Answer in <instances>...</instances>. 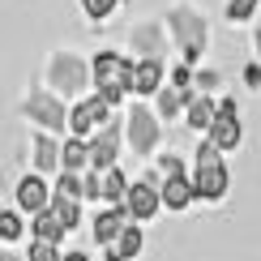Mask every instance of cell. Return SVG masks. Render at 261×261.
Wrapping results in <instances>:
<instances>
[{
    "label": "cell",
    "instance_id": "1",
    "mask_svg": "<svg viewBox=\"0 0 261 261\" xmlns=\"http://www.w3.org/2000/svg\"><path fill=\"white\" fill-rule=\"evenodd\" d=\"M94 82H99V94L107 103H120L128 90H133V64L120 60L116 51H103L94 60Z\"/></svg>",
    "mask_w": 261,
    "mask_h": 261
},
{
    "label": "cell",
    "instance_id": "2",
    "mask_svg": "<svg viewBox=\"0 0 261 261\" xmlns=\"http://www.w3.org/2000/svg\"><path fill=\"white\" fill-rule=\"evenodd\" d=\"M193 189H197V197H205V201H214V197L227 193V167L219 163V146H214V141H201V150H197Z\"/></svg>",
    "mask_w": 261,
    "mask_h": 261
},
{
    "label": "cell",
    "instance_id": "3",
    "mask_svg": "<svg viewBox=\"0 0 261 261\" xmlns=\"http://www.w3.org/2000/svg\"><path fill=\"white\" fill-rule=\"evenodd\" d=\"M210 141L219 150H236L240 146V124H236V103L231 99L219 103V116H214V124H210Z\"/></svg>",
    "mask_w": 261,
    "mask_h": 261
},
{
    "label": "cell",
    "instance_id": "4",
    "mask_svg": "<svg viewBox=\"0 0 261 261\" xmlns=\"http://www.w3.org/2000/svg\"><path fill=\"white\" fill-rule=\"evenodd\" d=\"M171 26H176V35L184 39V56H189V60H197L201 39H205L201 17H197V13H189V9H176V13H171Z\"/></svg>",
    "mask_w": 261,
    "mask_h": 261
},
{
    "label": "cell",
    "instance_id": "5",
    "mask_svg": "<svg viewBox=\"0 0 261 261\" xmlns=\"http://www.w3.org/2000/svg\"><path fill=\"white\" fill-rule=\"evenodd\" d=\"M128 137H133V150H137V154L154 150L159 128H154V116H150L146 107H133V112H128Z\"/></svg>",
    "mask_w": 261,
    "mask_h": 261
},
{
    "label": "cell",
    "instance_id": "6",
    "mask_svg": "<svg viewBox=\"0 0 261 261\" xmlns=\"http://www.w3.org/2000/svg\"><path fill=\"white\" fill-rule=\"evenodd\" d=\"M51 82H56L64 94H77L82 86H86V69H82V60H73V56H56V60H51Z\"/></svg>",
    "mask_w": 261,
    "mask_h": 261
},
{
    "label": "cell",
    "instance_id": "7",
    "mask_svg": "<svg viewBox=\"0 0 261 261\" xmlns=\"http://www.w3.org/2000/svg\"><path fill=\"white\" fill-rule=\"evenodd\" d=\"M26 112L35 116V120L43 128H64V107L51 99V94H30V103H26Z\"/></svg>",
    "mask_w": 261,
    "mask_h": 261
},
{
    "label": "cell",
    "instance_id": "8",
    "mask_svg": "<svg viewBox=\"0 0 261 261\" xmlns=\"http://www.w3.org/2000/svg\"><path fill=\"white\" fill-rule=\"evenodd\" d=\"M107 107H112V103H107L103 94H99V99H86L77 112H73V133L82 137V133H90L94 124H103V120H107Z\"/></svg>",
    "mask_w": 261,
    "mask_h": 261
},
{
    "label": "cell",
    "instance_id": "9",
    "mask_svg": "<svg viewBox=\"0 0 261 261\" xmlns=\"http://www.w3.org/2000/svg\"><path fill=\"white\" fill-rule=\"evenodd\" d=\"M159 201H163V193H154L150 184H133V189H128V197H124V205H128V214H133V219H150V214L159 210Z\"/></svg>",
    "mask_w": 261,
    "mask_h": 261
},
{
    "label": "cell",
    "instance_id": "10",
    "mask_svg": "<svg viewBox=\"0 0 261 261\" xmlns=\"http://www.w3.org/2000/svg\"><path fill=\"white\" fill-rule=\"evenodd\" d=\"M17 205L30 210V214H43V210H47V184H43L39 176H26L17 184Z\"/></svg>",
    "mask_w": 261,
    "mask_h": 261
},
{
    "label": "cell",
    "instance_id": "11",
    "mask_svg": "<svg viewBox=\"0 0 261 261\" xmlns=\"http://www.w3.org/2000/svg\"><path fill=\"white\" fill-rule=\"evenodd\" d=\"M116 146H120V133H116V128H103V133L90 141V163L99 171H107L116 163Z\"/></svg>",
    "mask_w": 261,
    "mask_h": 261
},
{
    "label": "cell",
    "instance_id": "12",
    "mask_svg": "<svg viewBox=\"0 0 261 261\" xmlns=\"http://www.w3.org/2000/svg\"><path fill=\"white\" fill-rule=\"evenodd\" d=\"M124 227H128V223H124V210L116 205V210H107V214L94 219V240H99V244H112V240H120Z\"/></svg>",
    "mask_w": 261,
    "mask_h": 261
},
{
    "label": "cell",
    "instance_id": "13",
    "mask_svg": "<svg viewBox=\"0 0 261 261\" xmlns=\"http://www.w3.org/2000/svg\"><path fill=\"white\" fill-rule=\"evenodd\" d=\"M193 197H197V189H193L184 176H167V184H163V201H167L171 210H184Z\"/></svg>",
    "mask_w": 261,
    "mask_h": 261
},
{
    "label": "cell",
    "instance_id": "14",
    "mask_svg": "<svg viewBox=\"0 0 261 261\" xmlns=\"http://www.w3.org/2000/svg\"><path fill=\"white\" fill-rule=\"evenodd\" d=\"M159 77H163L159 60H141L137 69H133V90H137V94H154V90H159Z\"/></svg>",
    "mask_w": 261,
    "mask_h": 261
},
{
    "label": "cell",
    "instance_id": "15",
    "mask_svg": "<svg viewBox=\"0 0 261 261\" xmlns=\"http://www.w3.org/2000/svg\"><path fill=\"white\" fill-rule=\"evenodd\" d=\"M35 236H39V240H47V244H56L60 236H64V227H60V219L51 210H43V214H35Z\"/></svg>",
    "mask_w": 261,
    "mask_h": 261
},
{
    "label": "cell",
    "instance_id": "16",
    "mask_svg": "<svg viewBox=\"0 0 261 261\" xmlns=\"http://www.w3.org/2000/svg\"><path fill=\"white\" fill-rule=\"evenodd\" d=\"M214 116H219V107H214L210 99H193V103H189V124H193V128H210Z\"/></svg>",
    "mask_w": 261,
    "mask_h": 261
},
{
    "label": "cell",
    "instance_id": "17",
    "mask_svg": "<svg viewBox=\"0 0 261 261\" xmlns=\"http://www.w3.org/2000/svg\"><path fill=\"white\" fill-rule=\"evenodd\" d=\"M51 214L60 219L64 231H73V227H77V201H73V197H60V193H56V201H51Z\"/></svg>",
    "mask_w": 261,
    "mask_h": 261
},
{
    "label": "cell",
    "instance_id": "18",
    "mask_svg": "<svg viewBox=\"0 0 261 261\" xmlns=\"http://www.w3.org/2000/svg\"><path fill=\"white\" fill-rule=\"evenodd\" d=\"M82 163H90V146H82V141H69V146H64V154H60V167H64V171H77Z\"/></svg>",
    "mask_w": 261,
    "mask_h": 261
},
{
    "label": "cell",
    "instance_id": "19",
    "mask_svg": "<svg viewBox=\"0 0 261 261\" xmlns=\"http://www.w3.org/2000/svg\"><path fill=\"white\" fill-rule=\"evenodd\" d=\"M103 197H107V201H124V197H128L124 176H120L116 167H107V171H103Z\"/></svg>",
    "mask_w": 261,
    "mask_h": 261
},
{
    "label": "cell",
    "instance_id": "20",
    "mask_svg": "<svg viewBox=\"0 0 261 261\" xmlns=\"http://www.w3.org/2000/svg\"><path fill=\"white\" fill-rule=\"evenodd\" d=\"M35 163H39V171L60 167V154H56V146H51L47 137H35Z\"/></svg>",
    "mask_w": 261,
    "mask_h": 261
},
{
    "label": "cell",
    "instance_id": "21",
    "mask_svg": "<svg viewBox=\"0 0 261 261\" xmlns=\"http://www.w3.org/2000/svg\"><path fill=\"white\" fill-rule=\"evenodd\" d=\"M133 43H137V51H146V60H154V51H159V30H154V26H141V30H133Z\"/></svg>",
    "mask_w": 261,
    "mask_h": 261
},
{
    "label": "cell",
    "instance_id": "22",
    "mask_svg": "<svg viewBox=\"0 0 261 261\" xmlns=\"http://www.w3.org/2000/svg\"><path fill=\"white\" fill-rule=\"evenodd\" d=\"M116 253H120V257L141 253V231H137V227H124V231H120V240H116Z\"/></svg>",
    "mask_w": 261,
    "mask_h": 261
},
{
    "label": "cell",
    "instance_id": "23",
    "mask_svg": "<svg viewBox=\"0 0 261 261\" xmlns=\"http://www.w3.org/2000/svg\"><path fill=\"white\" fill-rule=\"evenodd\" d=\"M184 103H189V94H184V90H167V94H159V112H163V116H176Z\"/></svg>",
    "mask_w": 261,
    "mask_h": 261
},
{
    "label": "cell",
    "instance_id": "24",
    "mask_svg": "<svg viewBox=\"0 0 261 261\" xmlns=\"http://www.w3.org/2000/svg\"><path fill=\"white\" fill-rule=\"evenodd\" d=\"M56 193H60V197H73V201H77L86 189H82V180L73 176V171H64V176H60V184H56Z\"/></svg>",
    "mask_w": 261,
    "mask_h": 261
},
{
    "label": "cell",
    "instance_id": "25",
    "mask_svg": "<svg viewBox=\"0 0 261 261\" xmlns=\"http://www.w3.org/2000/svg\"><path fill=\"white\" fill-rule=\"evenodd\" d=\"M17 236H21V219L0 210V240H17Z\"/></svg>",
    "mask_w": 261,
    "mask_h": 261
},
{
    "label": "cell",
    "instance_id": "26",
    "mask_svg": "<svg viewBox=\"0 0 261 261\" xmlns=\"http://www.w3.org/2000/svg\"><path fill=\"white\" fill-rule=\"evenodd\" d=\"M253 9H257V0H231V5H227V17L244 21V17H253Z\"/></svg>",
    "mask_w": 261,
    "mask_h": 261
},
{
    "label": "cell",
    "instance_id": "27",
    "mask_svg": "<svg viewBox=\"0 0 261 261\" xmlns=\"http://www.w3.org/2000/svg\"><path fill=\"white\" fill-rule=\"evenodd\" d=\"M30 261H60V257H56V248H51L47 240H35L30 244Z\"/></svg>",
    "mask_w": 261,
    "mask_h": 261
},
{
    "label": "cell",
    "instance_id": "28",
    "mask_svg": "<svg viewBox=\"0 0 261 261\" xmlns=\"http://www.w3.org/2000/svg\"><path fill=\"white\" fill-rule=\"evenodd\" d=\"M112 9H116V0H86V13L90 17H107Z\"/></svg>",
    "mask_w": 261,
    "mask_h": 261
},
{
    "label": "cell",
    "instance_id": "29",
    "mask_svg": "<svg viewBox=\"0 0 261 261\" xmlns=\"http://www.w3.org/2000/svg\"><path fill=\"white\" fill-rule=\"evenodd\" d=\"M82 189H86V197H94V201H99V197H103V176H86V184H82Z\"/></svg>",
    "mask_w": 261,
    "mask_h": 261
},
{
    "label": "cell",
    "instance_id": "30",
    "mask_svg": "<svg viewBox=\"0 0 261 261\" xmlns=\"http://www.w3.org/2000/svg\"><path fill=\"white\" fill-rule=\"evenodd\" d=\"M107 261H124V257H120V253H116V248H112V253H107Z\"/></svg>",
    "mask_w": 261,
    "mask_h": 261
},
{
    "label": "cell",
    "instance_id": "31",
    "mask_svg": "<svg viewBox=\"0 0 261 261\" xmlns=\"http://www.w3.org/2000/svg\"><path fill=\"white\" fill-rule=\"evenodd\" d=\"M64 261H86V257H82V253H69V257H64Z\"/></svg>",
    "mask_w": 261,
    "mask_h": 261
},
{
    "label": "cell",
    "instance_id": "32",
    "mask_svg": "<svg viewBox=\"0 0 261 261\" xmlns=\"http://www.w3.org/2000/svg\"><path fill=\"white\" fill-rule=\"evenodd\" d=\"M257 47H261V35H257Z\"/></svg>",
    "mask_w": 261,
    "mask_h": 261
},
{
    "label": "cell",
    "instance_id": "33",
    "mask_svg": "<svg viewBox=\"0 0 261 261\" xmlns=\"http://www.w3.org/2000/svg\"><path fill=\"white\" fill-rule=\"evenodd\" d=\"M0 261H5V257H0Z\"/></svg>",
    "mask_w": 261,
    "mask_h": 261
}]
</instances>
